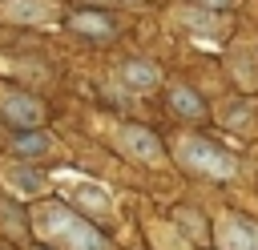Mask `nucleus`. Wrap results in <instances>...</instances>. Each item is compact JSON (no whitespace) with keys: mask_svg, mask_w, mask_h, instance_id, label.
<instances>
[{"mask_svg":"<svg viewBox=\"0 0 258 250\" xmlns=\"http://www.w3.org/2000/svg\"><path fill=\"white\" fill-rule=\"evenodd\" d=\"M169 105H173L181 117H206L202 97H198L194 89H185V85H173V89H169Z\"/></svg>","mask_w":258,"mask_h":250,"instance_id":"obj_11","label":"nucleus"},{"mask_svg":"<svg viewBox=\"0 0 258 250\" xmlns=\"http://www.w3.org/2000/svg\"><path fill=\"white\" fill-rule=\"evenodd\" d=\"M4 16L8 20H44L48 8L40 0H4Z\"/></svg>","mask_w":258,"mask_h":250,"instance_id":"obj_12","label":"nucleus"},{"mask_svg":"<svg viewBox=\"0 0 258 250\" xmlns=\"http://www.w3.org/2000/svg\"><path fill=\"white\" fill-rule=\"evenodd\" d=\"M121 149H125L129 157H141L145 165H157V161H161V141H157L149 129H141V125H125V129H121Z\"/></svg>","mask_w":258,"mask_h":250,"instance_id":"obj_6","label":"nucleus"},{"mask_svg":"<svg viewBox=\"0 0 258 250\" xmlns=\"http://www.w3.org/2000/svg\"><path fill=\"white\" fill-rule=\"evenodd\" d=\"M181 20H185L194 32H206V36H218V32L226 28V24L214 16V8H202V4H198V8H185V12H181Z\"/></svg>","mask_w":258,"mask_h":250,"instance_id":"obj_10","label":"nucleus"},{"mask_svg":"<svg viewBox=\"0 0 258 250\" xmlns=\"http://www.w3.org/2000/svg\"><path fill=\"white\" fill-rule=\"evenodd\" d=\"M177 157L194 169V173H202V177H210V181H226V177H234V169H238V161H234V153H226V149H218L214 141H189V137H181L177 141Z\"/></svg>","mask_w":258,"mask_h":250,"instance_id":"obj_2","label":"nucleus"},{"mask_svg":"<svg viewBox=\"0 0 258 250\" xmlns=\"http://www.w3.org/2000/svg\"><path fill=\"white\" fill-rule=\"evenodd\" d=\"M97 4H101V0H97ZM105 4H133V0H105Z\"/></svg>","mask_w":258,"mask_h":250,"instance_id":"obj_16","label":"nucleus"},{"mask_svg":"<svg viewBox=\"0 0 258 250\" xmlns=\"http://www.w3.org/2000/svg\"><path fill=\"white\" fill-rule=\"evenodd\" d=\"M60 185L85 206V210H97V214H109L113 210V202H109V190L105 185H97V181H89V177H81V173H60Z\"/></svg>","mask_w":258,"mask_h":250,"instance_id":"obj_5","label":"nucleus"},{"mask_svg":"<svg viewBox=\"0 0 258 250\" xmlns=\"http://www.w3.org/2000/svg\"><path fill=\"white\" fill-rule=\"evenodd\" d=\"M177 222L185 226L181 234H189L194 242H206V222H202V214H198V210H194V214H189V210H177Z\"/></svg>","mask_w":258,"mask_h":250,"instance_id":"obj_14","label":"nucleus"},{"mask_svg":"<svg viewBox=\"0 0 258 250\" xmlns=\"http://www.w3.org/2000/svg\"><path fill=\"white\" fill-rule=\"evenodd\" d=\"M121 81H125L129 89H153V85L161 81V73H157L153 65H145V60H125V65H121Z\"/></svg>","mask_w":258,"mask_h":250,"instance_id":"obj_8","label":"nucleus"},{"mask_svg":"<svg viewBox=\"0 0 258 250\" xmlns=\"http://www.w3.org/2000/svg\"><path fill=\"white\" fill-rule=\"evenodd\" d=\"M4 177L12 181V190L16 194H24V198H32V194H40L44 190V177L32 169V165H4Z\"/></svg>","mask_w":258,"mask_h":250,"instance_id":"obj_7","label":"nucleus"},{"mask_svg":"<svg viewBox=\"0 0 258 250\" xmlns=\"http://www.w3.org/2000/svg\"><path fill=\"white\" fill-rule=\"evenodd\" d=\"M32 222H36L40 238H48V242L60 246V250H109V242H105L89 222H81L69 206H60V202H40V206H32Z\"/></svg>","mask_w":258,"mask_h":250,"instance_id":"obj_1","label":"nucleus"},{"mask_svg":"<svg viewBox=\"0 0 258 250\" xmlns=\"http://www.w3.org/2000/svg\"><path fill=\"white\" fill-rule=\"evenodd\" d=\"M48 149H52V137H44V133H20L16 137V153H24V157H40Z\"/></svg>","mask_w":258,"mask_h":250,"instance_id":"obj_13","label":"nucleus"},{"mask_svg":"<svg viewBox=\"0 0 258 250\" xmlns=\"http://www.w3.org/2000/svg\"><path fill=\"white\" fill-rule=\"evenodd\" d=\"M214 230H218L222 250H258V222H250L242 214H222Z\"/></svg>","mask_w":258,"mask_h":250,"instance_id":"obj_3","label":"nucleus"},{"mask_svg":"<svg viewBox=\"0 0 258 250\" xmlns=\"http://www.w3.org/2000/svg\"><path fill=\"white\" fill-rule=\"evenodd\" d=\"M0 117L12 121V125H20V129H32V125L44 117V109H40L36 97L16 93V89H4V93H0Z\"/></svg>","mask_w":258,"mask_h":250,"instance_id":"obj_4","label":"nucleus"},{"mask_svg":"<svg viewBox=\"0 0 258 250\" xmlns=\"http://www.w3.org/2000/svg\"><path fill=\"white\" fill-rule=\"evenodd\" d=\"M202 8H214V12H222V8H234L238 0H198Z\"/></svg>","mask_w":258,"mask_h":250,"instance_id":"obj_15","label":"nucleus"},{"mask_svg":"<svg viewBox=\"0 0 258 250\" xmlns=\"http://www.w3.org/2000/svg\"><path fill=\"white\" fill-rule=\"evenodd\" d=\"M69 24H73L77 32H93V36H113V32H117L113 16H105V12H77Z\"/></svg>","mask_w":258,"mask_h":250,"instance_id":"obj_9","label":"nucleus"}]
</instances>
